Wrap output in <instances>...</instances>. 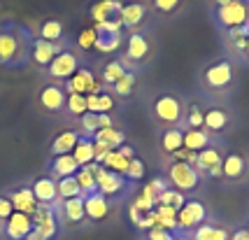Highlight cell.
Segmentation results:
<instances>
[{
	"label": "cell",
	"mask_w": 249,
	"mask_h": 240,
	"mask_svg": "<svg viewBox=\"0 0 249 240\" xmlns=\"http://www.w3.org/2000/svg\"><path fill=\"white\" fill-rule=\"evenodd\" d=\"M168 177H170V185L177 189V191H194L196 186L200 185V173L196 170V166L182 164V161H175L168 170Z\"/></svg>",
	"instance_id": "1"
},
{
	"label": "cell",
	"mask_w": 249,
	"mask_h": 240,
	"mask_svg": "<svg viewBox=\"0 0 249 240\" xmlns=\"http://www.w3.org/2000/svg\"><path fill=\"white\" fill-rule=\"evenodd\" d=\"M217 19L221 26H226L228 31L231 28H240L249 23V7L245 0H231L226 5H221L217 10Z\"/></svg>",
	"instance_id": "2"
},
{
	"label": "cell",
	"mask_w": 249,
	"mask_h": 240,
	"mask_svg": "<svg viewBox=\"0 0 249 240\" xmlns=\"http://www.w3.org/2000/svg\"><path fill=\"white\" fill-rule=\"evenodd\" d=\"M205 217H207V210L200 201H186L184 205L177 210V229L182 231L196 229V226L205 224Z\"/></svg>",
	"instance_id": "3"
},
{
	"label": "cell",
	"mask_w": 249,
	"mask_h": 240,
	"mask_svg": "<svg viewBox=\"0 0 249 240\" xmlns=\"http://www.w3.org/2000/svg\"><path fill=\"white\" fill-rule=\"evenodd\" d=\"M65 89H68V93H82V96L100 93V84L96 82V77L89 68H79L70 79H65Z\"/></svg>",
	"instance_id": "4"
},
{
	"label": "cell",
	"mask_w": 249,
	"mask_h": 240,
	"mask_svg": "<svg viewBox=\"0 0 249 240\" xmlns=\"http://www.w3.org/2000/svg\"><path fill=\"white\" fill-rule=\"evenodd\" d=\"M33 229H37L44 236V240H52L58 233V222L54 217V210L49 205H37V210L31 215Z\"/></svg>",
	"instance_id": "5"
},
{
	"label": "cell",
	"mask_w": 249,
	"mask_h": 240,
	"mask_svg": "<svg viewBox=\"0 0 249 240\" xmlns=\"http://www.w3.org/2000/svg\"><path fill=\"white\" fill-rule=\"evenodd\" d=\"M154 114L163 124H177L179 117H182V103H179V98L165 93V96H161V98L154 103Z\"/></svg>",
	"instance_id": "6"
},
{
	"label": "cell",
	"mask_w": 249,
	"mask_h": 240,
	"mask_svg": "<svg viewBox=\"0 0 249 240\" xmlns=\"http://www.w3.org/2000/svg\"><path fill=\"white\" fill-rule=\"evenodd\" d=\"M96 185H98V194H103V196H117L121 189H124V177L119 173H114V170H107V168H98L96 173Z\"/></svg>",
	"instance_id": "7"
},
{
	"label": "cell",
	"mask_w": 249,
	"mask_h": 240,
	"mask_svg": "<svg viewBox=\"0 0 249 240\" xmlns=\"http://www.w3.org/2000/svg\"><path fill=\"white\" fill-rule=\"evenodd\" d=\"M233 82V66L228 61H219L205 70V84L210 89H224Z\"/></svg>",
	"instance_id": "8"
},
{
	"label": "cell",
	"mask_w": 249,
	"mask_h": 240,
	"mask_svg": "<svg viewBox=\"0 0 249 240\" xmlns=\"http://www.w3.org/2000/svg\"><path fill=\"white\" fill-rule=\"evenodd\" d=\"M33 231V219L31 215H23V212H12L10 219L5 222V233L10 240H26V236Z\"/></svg>",
	"instance_id": "9"
},
{
	"label": "cell",
	"mask_w": 249,
	"mask_h": 240,
	"mask_svg": "<svg viewBox=\"0 0 249 240\" xmlns=\"http://www.w3.org/2000/svg\"><path fill=\"white\" fill-rule=\"evenodd\" d=\"M77 70H79V68H77V56L70 54V52H61V54L49 63V75L58 77V79H70Z\"/></svg>",
	"instance_id": "10"
},
{
	"label": "cell",
	"mask_w": 249,
	"mask_h": 240,
	"mask_svg": "<svg viewBox=\"0 0 249 240\" xmlns=\"http://www.w3.org/2000/svg\"><path fill=\"white\" fill-rule=\"evenodd\" d=\"M33 196H35V201H37V205H52L56 198H58V191H56V182L52 180V177H37L35 182H33L31 186Z\"/></svg>",
	"instance_id": "11"
},
{
	"label": "cell",
	"mask_w": 249,
	"mask_h": 240,
	"mask_svg": "<svg viewBox=\"0 0 249 240\" xmlns=\"http://www.w3.org/2000/svg\"><path fill=\"white\" fill-rule=\"evenodd\" d=\"M7 198H10L12 207H14L17 212H23V215H33V212L37 210V201H35V196H33L31 186H23V189H17V191H12Z\"/></svg>",
	"instance_id": "12"
},
{
	"label": "cell",
	"mask_w": 249,
	"mask_h": 240,
	"mask_svg": "<svg viewBox=\"0 0 249 240\" xmlns=\"http://www.w3.org/2000/svg\"><path fill=\"white\" fill-rule=\"evenodd\" d=\"M84 212H87V217L91 222H100V219L107 217L109 212V205H107V198L103 196V194H89L84 198Z\"/></svg>",
	"instance_id": "13"
},
{
	"label": "cell",
	"mask_w": 249,
	"mask_h": 240,
	"mask_svg": "<svg viewBox=\"0 0 249 240\" xmlns=\"http://www.w3.org/2000/svg\"><path fill=\"white\" fill-rule=\"evenodd\" d=\"M40 103L49 112H61L65 105V91L61 87H56V84H47L40 91Z\"/></svg>",
	"instance_id": "14"
},
{
	"label": "cell",
	"mask_w": 249,
	"mask_h": 240,
	"mask_svg": "<svg viewBox=\"0 0 249 240\" xmlns=\"http://www.w3.org/2000/svg\"><path fill=\"white\" fill-rule=\"evenodd\" d=\"M58 54H61V47L56 42H47L42 37L33 42V58H35L37 66H49Z\"/></svg>",
	"instance_id": "15"
},
{
	"label": "cell",
	"mask_w": 249,
	"mask_h": 240,
	"mask_svg": "<svg viewBox=\"0 0 249 240\" xmlns=\"http://www.w3.org/2000/svg\"><path fill=\"white\" fill-rule=\"evenodd\" d=\"M121 0H100L91 7V17L96 23H103V21H109V19H117L121 12Z\"/></svg>",
	"instance_id": "16"
},
{
	"label": "cell",
	"mask_w": 249,
	"mask_h": 240,
	"mask_svg": "<svg viewBox=\"0 0 249 240\" xmlns=\"http://www.w3.org/2000/svg\"><path fill=\"white\" fill-rule=\"evenodd\" d=\"M119 23L121 26H126V28H135L138 23H142L144 19V5L142 2H126L119 12Z\"/></svg>",
	"instance_id": "17"
},
{
	"label": "cell",
	"mask_w": 249,
	"mask_h": 240,
	"mask_svg": "<svg viewBox=\"0 0 249 240\" xmlns=\"http://www.w3.org/2000/svg\"><path fill=\"white\" fill-rule=\"evenodd\" d=\"M79 170V164L75 161L72 154H63V156H54L52 161V173L61 180V177H72Z\"/></svg>",
	"instance_id": "18"
},
{
	"label": "cell",
	"mask_w": 249,
	"mask_h": 240,
	"mask_svg": "<svg viewBox=\"0 0 249 240\" xmlns=\"http://www.w3.org/2000/svg\"><path fill=\"white\" fill-rule=\"evenodd\" d=\"M77 140H79V133L77 131H63L56 135V140L52 142V154L54 156H63V154H72Z\"/></svg>",
	"instance_id": "19"
},
{
	"label": "cell",
	"mask_w": 249,
	"mask_h": 240,
	"mask_svg": "<svg viewBox=\"0 0 249 240\" xmlns=\"http://www.w3.org/2000/svg\"><path fill=\"white\" fill-rule=\"evenodd\" d=\"M126 56L133 58V61H142V58H147L149 56V42H147V37L140 33H133L128 37V44H126Z\"/></svg>",
	"instance_id": "20"
},
{
	"label": "cell",
	"mask_w": 249,
	"mask_h": 240,
	"mask_svg": "<svg viewBox=\"0 0 249 240\" xmlns=\"http://www.w3.org/2000/svg\"><path fill=\"white\" fill-rule=\"evenodd\" d=\"M221 152L219 149H214V147H205L203 152L196 154V170H205V173H210L212 168H217V166H221Z\"/></svg>",
	"instance_id": "21"
},
{
	"label": "cell",
	"mask_w": 249,
	"mask_h": 240,
	"mask_svg": "<svg viewBox=\"0 0 249 240\" xmlns=\"http://www.w3.org/2000/svg\"><path fill=\"white\" fill-rule=\"evenodd\" d=\"M84 198L87 196H77V198L63 201V215L70 224H79L82 219L87 217V212H84Z\"/></svg>",
	"instance_id": "22"
},
{
	"label": "cell",
	"mask_w": 249,
	"mask_h": 240,
	"mask_svg": "<svg viewBox=\"0 0 249 240\" xmlns=\"http://www.w3.org/2000/svg\"><path fill=\"white\" fill-rule=\"evenodd\" d=\"M245 168H247V164H245V159H242L240 154H228L226 159L221 161L224 177H228V180H238V177H242V175H245Z\"/></svg>",
	"instance_id": "23"
},
{
	"label": "cell",
	"mask_w": 249,
	"mask_h": 240,
	"mask_svg": "<svg viewBox=\"0 0 249 240\" xmlns=\"http://www.w3.org/2000/svg\"><path fill=\"white\" fill-rule=\"evenodd\" d=\"M184 147L189 149V152H203L205 147H210V135H207L203 129H189V131L184 133Z\"/></svg>",
	"instance_id": "24"
},
{
	"label": "cell",
	"mask_w": 249,
	"mask_h": 240,
	"mask_svg": "<svg viewBox=\"0 0 249 240\" xmlns=\"http://www.w3.org/2000/svg\"><path fill=\"white\" fill-rule=\"evenodd\" d=\"M96 142H103V145H107L109 149H119L121 145H126V135L119 131V129H114V126H107V129H100L96 133Z\"/></svg>",
	"instance_id": "25"
},
{
	"label": "cell",
	"mask_w": 249,
	"mask_h": 240,
	"mask_svg": "<svg viewBox=\"0 0 249 240\" xmlns=\"http://www.w3.org/2000/svg\"><path fill=\"white\" fill-rule=\"evenodd\" d=\"M231 233H228L224 226H214V224H200L196 226L194 240H228Z\"/></svg>",
	"instance_id": "26"
},
{
	"label": "cell",
	"mask_w": 249,
	"mask_h": 240,
	"mask_svg": "<svg viewBox=\"0 0 249 240\" xmlns=\"http://www.w3.org/2000/svg\"><path fill=\"white\" fill-rule=\"evenodd\" d=\"M72 156H75V161L79 164V168L93 164V140H89V138H79L77 145H75V149H72Z\"/></svg>",
	"instance_id": "27"
},
{
	"label": "cell",
	"mask_w": 249,
	"mask_h": 240,
	"mask_svg": "<svg viewBox=\"0 0 249 240\" xmlns=\"http://www.w3.org/2000/svg\"><path fill=\"white\" fill-rule=\"evenodd\" d=\"M203 126H205L207 131H224V129L228 126V114L224 112V110H219V108L207 110Z\"/></svg>",
	"instance_id": "28"
},
{
	"label": "cell",
	"mask_w": 249,
	"mask_h": 240,
	"mask_svg": "<svg viewBox=\"0 0 249 240\" xmlns=\"http://www.w3.org/2000/svg\"><path fill=\"white\" fill-rule=\"evenodd\" d=\"M17 44H19V40L12 33H7V31L0 33V61H2V63H7V61H12V58L17 56V52H19Z\"/></svg>",
	"instance_id": "29"
},
{
	"label": "cell",
	"mask_w": 249,
	"mask_h": 240,
	"mask_svg": "<svg viewBox=\"0 0 249 240\" xmlns=\"http://www.w3.org/2000/svg\"><path fill=\"white\" fill-rule=\"evenodd\" d=\"M56 191H58V196L63 198V201L84 196V194H82V189H79V185H77L75 175H72V177H61V180L56 182Z\"/></svg>",
	"instance_id": "30"
},
{
	"label": "cell",
	"mask_w": 249,
	"mask_h": 240,
	"mask_svg": "<svg viewBox=\"0 0 249 240\" xmlns=\"http://www.w3.org/2000/svg\"><path fill=\"white\" fill-rule=\"evenodd\" d=\"M161 145H163V149H165V152L175 154L179 147H184V131H179V129H170V131H165L163 133Z\"/></svg>",
	"instance_id": "31"
},
{
	"label": "cell",
	"mask_w": 249,
	"mask_h": 240,
	"mask_svg": "<svg viewBox=\"0 0 249 240\" xmlns=\"http://www.w3.org/2000/svg\"><path fill=\"white\" fill-rule=\"evenodd\" d=\"M186 203V198L182 191H177V189H165L163 194L156 196V205H170L175 210H179V207Z\"/></svg>",
	"instance_id": "32"
},
{
	"label": "cell",
	"mask_w": 249,
	"mask_h": 240,
	"mask_svg": "<svg viewBox=\"0 0 249 240\" xmlns=\"http://www.w3.org/2000/svg\"><path fill=\"white\" fill-rule=\"evenodd\" d=\"M128 159H124L117 149L114 152H109L107 156H105V161H103V168H107V170H114V173H119L121 177L126 175V170H128Z\"/></svg>",
	"instance_id": "33"
},
{
	"label": "cell",
	"mask_w": 249,
	"mask_h": 240,
	"mask_svg": "<svg viewBox=\"0 0 249 240\" xmlns=\"http://www.w3.org/2000/svg\"><path fill=\"white\" fill-rule=\"evenodd\" d=\"M40 37L47 40V42H56V40H61V37H63V23L56 21V19L44 21L42 28H40Z\"/></svg>",
	"instance_id": "34"
},
{
	"label": "cell",
	"mask_w": 249,
	"mask_h": 240,
	"mask_svg": "<svg viewBox=\"0 0 249 240\" xmlns=\"http://www.w3.org/2000/svg\"><path fill=\"white\" fill-rule=\"evenodd\" d=\"M96 49H98V52H103V54H112V52H117V49H119V33H117V35L98 33Z\"/></svg>",
	"instance_id": "35"
},
{
	"label": "cell",
	"mask_w": 249,
	"mask_h": 240,
	"mask_svg": "<svg viewBox=\"0 0 249 240\" xmlns=\"http://www.w3.org/2000/svg\"><path fill=\"white\" fill-rule=\"evenodd\" d=\"M135 207L140 210L142 215H147V212H152L154 207H156V194H154V189L149 185L142 189V196L135 201Z\"/></svg>",
	"instance_id": "36"
},
{
	"label": "cell",
	"mask_w": 249,
	"mask_h": 240,
	"mask_svg": "<svg viewBox=\"0 0 249 240\" xmlns=\"http://www.w3.org/2000/svg\"><path fill=\"white\" fill-rule=\"evenodd\" d=\"M65 108L70 114H87V96H82V93H68V98H65Z\"/></svg>",
	"instance_id": "37"
},
{
	"label": "cell",
	"mask_w": 249,
	"mask_h": 240,
	"mask_svg": "<svg viewBox=\"0 0 249 240\" xmlns=\"http://www.w3.org/2000/svg\"><path fill=\"white\" fill-rule=\"evenodd\" d=\"M124 73H126V70H124V66H121L119 61H109L107 66H105V70H103V82L114 87V84L121 79V75H124Z\"/></svg>",
	"instance_id": "38"
},
{
	"label": "cell",
	"mask_w": 249,
	"mask_h": 240,
	"mask_svg": "<svg viewBox=\"0 0 249 240\" xmlns=\"http://www.w3.org/2000/svg\"><path fill=\"white\" fill-rule=\"evenodd\" d=\"M133 89H135V75H133V73H124L121 79L114 84V91H117L119 96H130Z\"/></svg>",
	"instance_id": "39"
},
{
	"label": "cell",
	"mask_w": 249,
	"mask_h": 240,
	"mask_svg": "<svg viewBox=\"0 0 249 240\" xmlns=\"http://www.w3.org/2000/svg\"><path fill=\"white\" fill-rule=\"evenodd\" d=\"M228 35H231V40H233V44H235V49H245L247 47V35H249V23H245V26H240V28H231L228 31Z\"/></svg>",
	"instance_id": "40"
},
{
	"label": "cell",
	"mask_w": 249,
	"mask_h": 240,
	"mask_svg": "<svg viewBox=\"0 0 249 240\" xmlns=\"http://www.w3.org/2000/svg\"><path fill=\"white\" fill-rule=\"evenodd\" d=\"M96 40H98V31L96 28H84L79 37H77V44L82 47V49H93L96 47Z\"/></svg>",
	"instance_id": "41"
},
{
	"label": "cell",
	"mask_w": 249,
	"mask_h": 240,
	"mask_svg": "<svg viewBox=\"0 0 249 240\" xmlns=\"http://www.w3.org/2000/svg\"><path fill=\"white\" fill-rule=\"evenodd\" d=\"M186 121H189V129H196V131H198V129H203V121H205V112L198 108V105H191Z\"/></svg>",
	"instance_id": "42"
},
{
	"label": "cell",
	"mask_w": 249,
	"mask_h": 240,
	"mask_svg": "<svg viewBox=\"0 0 249 240\" xmlns=\"http://www.w3.org/2000/svg\"><path fill=\"white\" fill-rule=\"evenodd\" d=\"M82 129H84L87 133H93V135H96V133L100 131V121H98V114H91V112L82 114Z\"/></svg>",
	"instance_id": "43"
},
{
	"label": "cell",
	"mask_w": 249,
	"mask_h": 240,
	"mask_svg": "<svg viewBox=\"0 0 249 240\" xmlns=\"http://www.w3.org/2000/svg\"><path fill=\"white\" fill-rule=\"evenodd\" d=\"M142 175H144V164H142L140 159H130L128 170H126L124 177H128V180H140Z\"/></svg>",
	"instance_id": "44"
},
{
	"label": "cell",
	"mask_w": 249,
	"mask_h": 240,
	"mask_svg": "<svg viewBox=\"0 0 249 240\" xmlns=\"http://www.w3.org/2000/svg\"><path fill=\"white\" fill-rule=\"evenodd\" d=\"M96 31L98 33H109V35H117L121 31V23L119 19H109V21H103V23H96Z\"/></svg>",
	"instance_id": "45"
},
{
	"label": "cell",
	"mask_w": 249,
	"mask_h": 240,
	"mask_svg": "<svg viewBox=\"0 0 249 240\" xmlns=\"http://www.w3.org/2000/svg\"><path fill=\"white\" fill-rule=\"evenodd\" d=\"M154 215L156 219H170V222H177V210L170 205H156L154 207Z\"/></svg>",
	"instance_id": "46"
},
{
	"label": "cell",
	"mask_w": 249,
	"mask_h": 240,
	"mask_svg": "<svg viewBox=\"0 0 249 240\" xmlns=\"http://www.w3.org/2000/svg\"><path fill=\"white\" fill-rule=\"evenodd\" d=\"M179 2L182 0H154V7L159 12H163V14H173L179 7Z\"/></svg>",
	"instance_id": "47"
},
{
	"label": "cell",
	"mask_w": 249,
	"mask_h": 240,
	"mask_svg": "<svg viewBox=\"0 0 249 240\" xmlns=\"http://www.w3.org/2000/svg\"><path fill=\"white\" fill-rule=\"evenodd\" d=\"M173 159H175V161H182V164L196 166V152H189L186 147H179V149L173 154Z\"/></svg>",
	"instance_id": "48"
},
{
	"label": "cell",
	"mask_w": 249,
	"mask_h": 240,
	"mask_svg": "<svg viewBox=\"0 0 249 240\" xmlns=\"http://www.w3.org/2000/svg\"><path fill=\"white\" fill-rule=\"evenodd\" d=\"M109 110H114V98L107 93H100L98 96V114H107Z\"/></svg>",
	"instance_id": "49"
},
{
	"label": "cell",
	"mask_w": 249,
	"mask_h": 240,
	"mask_svg": "<svg viewBox=\"0 0 249 240\" xmlns=\"http://www.w3.org/2000/svg\"><path fill=\"white\" fill-rule=\"evenodd\" d=\"M147 238L149 240H175V236L170 231H163V229H159V226H154V229L147 231Z\"/></svg>",
	"instance_id": "50"
},
{
	"label": "cell",
	"mask_w": 249,
	"mask_h": 240,
	"mask_svg": "<svg viewBox=\"0 0 249 240\" xmlns=\"http://www.w3.org/2000/svg\"><path fill=\"white\" fill-rule=\"evenodd\" d=\"M12 212H14V207H12L10 198H7V196H0V222H7Z\"/></svg>",
	"instance_id": "51"
},
{
	"label": "cell",
	"mask_w": 249,
	"mask_h": 240,
	"mask_svg": "<svg viewBox=\"0 0 249 240\" xmlns=\"http://www.w3.org/2000/svg\"><path fill=\"white\" fill-rule=\"evenodd\" d=\"M98 96L100 93H89L87 96V112H91V114H98Z\"/></svg>",
	"instance_id": "52"
},
{
	"label": "cell",
	"mask_w": 249,
	"mask_h": 240,
	"mask_svg": "<svg viewBox=\"0 0 249 240\" xmlns=\"http://www.w3.org/2000/svg\"><path fill=\"white\" fill-rule=\"evenodd\" d=\"M154 189V194H156V196H159V194H163V191H165V189H168V185H165V180H159V177H156V180H152V185H149Z\"/></svg>",
	"instance_id": "53"
},
{
	"label": "cell",
	"mask_w": 249,
	"mask_h": 240,
	"mask_svg": "<svg viewBox=\"0 0 249 240\" xmlns=\"http://www.w3.org/2000/svg\"><path fill=\"white\" fill-rule=\"evenodd\" d=\"M117 152H119L121 156H124V159H128V161H130V159H135V149H133L130 145H121Z\"/></svg>",
	"instance_id": "54"
},
{
	"label": "cell",
	"mask_w": 249,
	"mask_h": 240,
	"mask_svg": "<svg viewBox=\"0 0 249 240\" xmlns=\"http://www.w3.org/2000/svg\"><path fill=\"white\" fill-rule=\"evenodd\" d=\"M228 240H249L247 229H238V231H233V233H231V238H228Z\"/></svg>",
	"instance_id": "55"
},
{
	"label": "cell",
	"mask_w": 249,
	"mask_h": 240,
	"mask_svg": "<svg viewBox=\"0 0 249 240\" xmlns=\"http://www.w3.org/2000/svg\"><path fill=\"white\" fill-rule=\"evenodd\" d=\"M98 121H100V129H107V126H112L109 114H98Z\"/></svg>",
	"instance_id": "56"
},
{
	"label": "cell",
	"mask_w": 249,
	"mask_h": 240,
	"mask_svg": "<svg viewBox=\"0 0 249 240\" xmlns=\"http://www.w3.org/2000/svg\"><path fill=\"white\" fill-rule=\"evenodd\" d=\"M26 240H44V236H42V233H40V231H37V229H33L31 233L26 236Z\"/></svg>",
	"instance_id": "57"
},
{
	"label": "cell",
	"mask_w": 249,
	"mask_h": 240,
	"mask_svg": "<svg viewBox=\"0 0 249 240\" xmlns=\"http://www.w3.org/2000/svg\"><path fill=\"white\" fill-rule=\"evenodd\" d=\"M207 175H210V177H224V170H221V166H217V168H212Z\"/></svg>",
	"instance_id": "58"
},
{
	"label": "cell",
	"mask_w": 249,
	"mask_h": 240,
	"mask_svg": "<svg viewBox=\"0 0 249 240\" xmlns=\"http://www.w3.org/2000/svg\"><path fill=\"white\" fill-rule=\"evenodd\" d=\"M214 2H217L219 7H221V5H226V2H231V0H214Z\"/></svg>",
	"instance_id": "59"
},
{
	"label": "cell",
	"mask_w": 249,
	"mask_h": 240,
	"mask_svg": "<svg viewBox=\"0 0 249 240\" xmlns=\"http://www.w3.org/2000/svg\"><path fill=\"white\" fill-rule=\"evenodd\" d=\"M175 240H194V238H189V236H179V238H175Z\"/></svg>",
	"instance_id": "60"
},
{
	"label": "cell",
	"mask_w": 249,
	"mask_h": 240,
	"mask_svg": "<svg viewBox=\"0 0 249 240\" xmlns=\"http://www.w3.org/2000/svg\"><path fill=\"white\" fill-rule=\"evenodd\" d=\"M245 52H247V54H249V35H247V47H245Z\"/></svg>",
	"instance_id": "61"
},
{
	"label": "cell",
	"mask_w": 249,
	"mask_h": 240,
	"mask_svg": "<svg viewBox=\"0 0 249 240\" xmlns=\"http://www.w3.org/2000/svg\"><path fill=\"white\" fill-rule=\"evenodd\" d=\"M247 233H249V224H247Z\"/></svg>",
	"instance_id": "62"
}]
</instances>
